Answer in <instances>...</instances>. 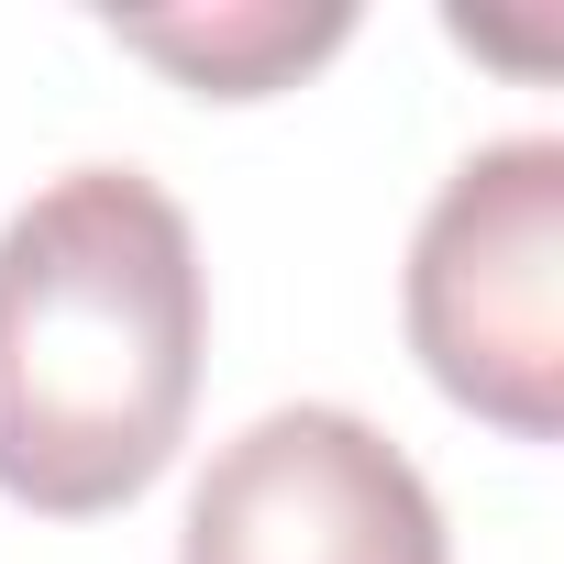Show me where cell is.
<instances>
[{
    "mask_svg": "<svg viewBox=\"0 0 564 564\" xmlns=\"http://www.w3.org/2000/svg\"><path fill=\"white\" fill-rule=\"evenodd\" d=\"M199 232L144 166H67L0 221V498L133 509L199 399Z\"/></svg>",
    "mask_w": 564,
    "mask_h": 564,
    "instance_id": "cell-1",
    "label": "cell"
},
{
    "mask_svg": "<svg viewBox=\"0 0 564 564\" xmlns=\"http://www.w3.org/2000/svg\"><path fill=\"white\" fill-rule=\"evenodd\" d=\"M410 355L509 443L564 432V144L509 133L410 232Z\"/></svg>",
    "mask_w": 564,
    "mask_h": 564,
    "instance_id": "cell-2",
    "label": "cell"
},
{
    "mask_svg": "<svg viewBox=\"0 0 564 564\" xmlns=\"http://www.w3.org/2000/svg\"><path fill=\"white\" fill-rule=\"evenodd\" d=\"M177 564H454V542L421 465L377 421L300 399L210 454V476L188 487Z\"/></svg>",
    "mask_w": 564,
    "mask_h": 564,
    "instance_id": "cell-3",
    "label": "cell"
},
{
    "mask_svg": "<svg viewBox=\"0 0 564 564\" xmlns=\"http://www.w3.org/2000/svg\"><path fill=\"white\" fill-rule=\"evenodd\" d=\"M111 34L155 67H177L199 100H265V89H289L300 67H322L355 12H289V0H243V12H111Z\"/></svg>",
    "mask_w": 564,
    "mask_h": 564,
    "instance_id": "cell-4",
    "label": "cell"
}]
</instances>
